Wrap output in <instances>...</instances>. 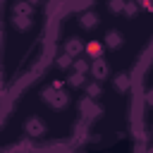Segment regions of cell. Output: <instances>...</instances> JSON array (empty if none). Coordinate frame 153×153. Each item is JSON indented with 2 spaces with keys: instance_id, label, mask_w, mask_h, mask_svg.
<instances>
[{
  "instance_id": "obj_1",
  "label": "cell",
  "mask_w": 153,
  "mask_h": 153,
  "mask_svg": "<svg viewBox=\"0 0 153 153\" xmlns=\"http://www.w3.org/2000/svg\"><path fill=\"white\" fill-rule=\"evenodd\" d=\"M43 100H45L50 108H60V110H62V108L67 105V100H69V98H67V93H62V91H57V88H53V86H50V88H45V91H43Z\"/></svg>"
},
{
  "instance_id": "obj_2",
  "label": "cell",
  "mask_w": 153,
  "mask_h": 153,
  "mask_svg": "<svg viewBox=\"0 0 153 153\" xmlns=\"http://www.w3.org/2000/svg\"><path fill=\"white\" fill-rule=\"evenodd\" d=\"M24 131H26L29 136H43V134H45V124H43V120H38V117H29L26 124H24Z\"/></svg>"
},
{
  "instance_id": "obj_3",
  "label": "cell",
  "mask_w": 153,
  "mask_h": 153,
  "mask_svg": "<svg viewBox=\"0 0 153 153\" xmlns=\"http://www.w3.org/2000/svg\"><path fill=\"white\" fill-rule=\"evenodd\" d=\"M108 72H110V67H108V62H105L103 57H96V60L91 62V74H93L96 79H105Z\"/></svg>"
},
{
  "instance_id": "obj_4",
  "label": "cell",
  "mask_w": 153,
  "mask_h": 153,
  "mask_svg": "<svg viewBox=\"0 0 153 153\" xmlns=\"http://www.w3.org/2000/svg\"><path fill=\"white\" fill-rule=\"evenodd\" d=\"M12 14H14V17H31V2H29V0H19V2H14Z\"/></svg>"
},
{
  "instance_id": "obj_5",
  "label": "cell",
  "mask_w": 153,
  "mask_h": 153,
  "mask_svg": "<svg viewBox=\"0 0 153 153\" xmlns=\"http://www.w3.org/2000/svg\"><path fill=\"white\" fill-rule=\"evenodd\" d=\"M81 50H84V45H81L79 38H67V41H65V53H67V55L74 57V55H79Z\"/></svg>"
},
{
  "instance_id": "obj_6",
  "label": "cell",
  "mask_w": 153,
  "mask_h": 153,
  "mask_svg": "<svg viewBox=\"0 0 153 153\" xmlns=\"http://www.w3.org/2000/svg\"><path fill=\"white\" fill-rule=\"evenodd\" d=\"M98 22H100V19H98L96 12H84L81 19H79V24H81L84 29H93V26H98Z\"/></svg>"
},
{
  "instance_id": "obj_7",
  "label": "cell",
  "mask_w": 153,
  "mask_h": 153,
  "mask_svg": "<svg viewBox=\"0 0 153 153\" xmlns=\"http://www.w3.org/2000/svg\"><path fill=\"white\" fill-rule=\"evenodd\" d=\"M105 45L108 48H120L122 45V33L120 31H108L105 33Z\"/></svg>"
},
{
  "instance_id": "obj_8",
  "label": "cell",
  "mask_w": 153,
  "mask_h": 153,
  "mask_svg": "<svg viewBox=\"0 0 153 153\" xmlns=\"http://www.w3.org/2000/svg\"><path fill=\"white\" fill-rule=\"evenodd\" d=\"M86 53L96 60V57H103V43H98V41H91V43H86Z\"/></svg>"
},
{
  "instance_id": "obj_9",
  "label": "cell",
  "mask_w": 153,
  "mask_h": 153,
  "mask_svg": "<svg viewBox=\"0 0 153 153\" xmlns=\"http://www.w3.org/2000/svg\"><path fill=\"white\" fill-rule=\"evenodd\" d=\"M14 26H17L19 31H26V29L31 26V17H14Z\"/></svg>"
},
{
  "instance_id": "obj_10",
  "label": "cell",
  "mask_w": 153,
  "mask_h": 153,
  "mask_svg": "<svg viewBox=\"0 0 153 153\" xmlns=\"http://www.w3.org/2000/svg\"><path fill=\"white\" fill-rule=\"evenodd\" d=\"M86 93H88V98L96 100V98L100 96V86H98V84H88V86H86Z\"/></svg>"
},
{
  "instance_id": "obj_11",
  "label": "cell",
  "mask_w": 153,
  "mask_h": 153,
  "mask_svg": "<svg viewBox=\"0 0 153 153\" xmlns=\"http://www.w3.org/2000/svg\"><path fill=\"white\" fill-rule=\"evenodd\" d=\"M124 5H127V0H110V2H108V7H110L112 12H122Z\"/></svg>"
},
{
  "instance_id": "obj_12",
  "label": "cell",
  "mask_w": 153,
  "mask_h": 153,
  "mask_svg": "<svg viewBox=\"0 0 153 153\" xmlns=\"http://www.w3.org/2000/svg\"><path fill=\"white\" fill-rule=\"evenodd\" d=\"M69 84H72V86H81V84H84V74H81V72H74V74L69 76Z\"/></svg>"
},
{
  "instance_id": "obj_13",
  "label": "cell",
  "mask_w": 153,
  "mask_h": 153,
  "mask_svg": "<svg viewBox=\"0 0 153 153\" xmlns=\"http://www.w3.org/2000/svg\"><path fill=\"white\" fill-rule=\"evenodd\" d=\"M115 81H117V88H120V91H124V88L129 86V76H127V74H120Z\"/></svg>"
},
{
  "instance_id": "obj_14",
  "label": "cell",
  "mask_w": 153,
  "mask_h": 153,
  "mask_svg": "<svg viewBox=\"0 0 153 153\" xmlns=\"http://www.w3.org/2000/svg\"><path fill=\"white\" fill-rule=\"evenodd\" d=\"M124 12H127V14H134V12H136V2L127 0V5H124Z\"/></svg>"
},
{
  "instance_id": "obj_15",
  "label": "cell",
  "mask_w": 153,
  "mask_h": 153,
  "mask_svg": "<svg viewBox=\"0 0 153 153\" xmlns=\"http://www.w3.org/2000/svg\"><path fill=\"white\" fill-rule=\"evenodd\" d=\"M74 69L84 74V72H86V62H84V60H76V62H74Z\"/></svg>"
},
{
  "instance_id": "obj_16",
  "label": "cell",
  "mask_w": 153,
  "mask_h": 153,
  "mask_svg": "<svg viewBox=\"0 0 153 153\" xmlns=\"http://www.w3.org/2000/svg\"><path fill=\"white\" fill-rule=\"evenodd\" d=\"M146 103H148V105H153V88H148V91H146Z\"/></svg>"
},
{
  "instance_id": "obj_17",
  "label": "cell",
  "mask_w": 153,
  "mask_h": 153,
  "mask_svg": "<svg viewBox=\"0 0 153 153\" xmlns=\"http://www.w3.org/2000/svg\"><path fill=\"white\" fill-rule=\"evenodd\" d=\"M29 2H41V0H29Z\"/></svg>"
}]
</instances>
